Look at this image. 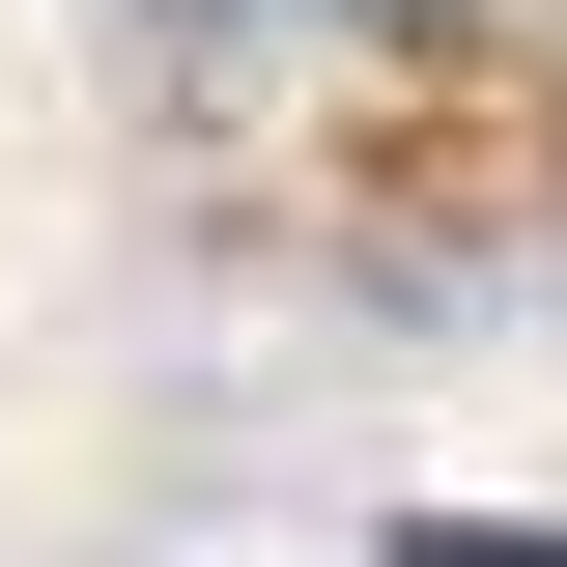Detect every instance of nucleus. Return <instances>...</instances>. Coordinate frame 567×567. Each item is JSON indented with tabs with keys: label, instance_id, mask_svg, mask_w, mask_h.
I'll use <instances>...</instances> for the list:
<instances>
[{
	"label": "nucleus",
	"instance_id": "f257e3e1",
	"mask_svg": "<svg viewBox=\"0 0 567 567\" xmlns=\"http://www.w3.org/2000/svg\"><path fill=\"white\" fill-rule=\"evenodd\" d=\"M398 567H567V539H454V511H398Z\"/></svg>",
	"mask_w": 567,
	"mask_h": 567
},
{
	"label": "nucleus",
	"instance_id": "f03ea898",
	"mask_svg": "<svg viewBox=\"0 0 567 567\" xmlns=\"http://www.w3.org/2000/svg\"><path fill=\"white\" fill-rule=\"evenodd\" d=\"M199 29H398V0H199Z\"/></svg>",
	"mask_w": 567,
	"mask_h": 567
}]
</instances>
